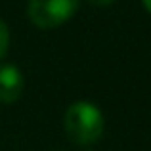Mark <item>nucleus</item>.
<instances>
[{
  "instance_id": "nucleus-1",
  "label": "nucleus",
  "mask_w": 151,
  "mask_h": 151,
  "mask_svg": "<svg viewBox=\"0 0 151 151\" xmlns=\"http://www.w3.org/2000/svg\"><path fill=\"white\" fill-rule=\"evenodd\" d=\"M63 124L71 142L77 145H88L100 140L105 121L98 105L90 101H75L67 109Z\"/></svg>"
},
{
  "instance_id": "nucleus-2",
  "label": "nucleus",
  "mask_w": 151,
  "mask_h": 151,
  "mask_svg": "<svg viewBox=\"0 0 151 151\" xmlns=\"http://www.w3.org/2000/svg\"><path fill=\"white\" fill-rule=\"evenodd\" d=\"M81 0H29L27 15L38 29H55L67 23L78 10Z\"/></svg>"
},
{
  "instance_id": "nucleus-3",
  "label": "nucleus",
  "mask_w": 151,
  "mask_h": 151,
  "mask_svg": "<svg viewBox=\"0 0 151 151\" xmlns=\"http://www.w3.org/2000/svg\"><path fill=\"white\" fill-rule=\"evenodd\" d=\"M25 82L15 65H0V103H14L21 98Z\"/></svg>"
},
{
  "instance_id": "nucleus-4",
  "label": "nucleus",
  "mask_w": 151,
  "mask_h": 151,
  "mask_svg": "<svg viewBox=\"0 0 151 151\" xmlns=\"http://www.w3.org/2000/svg\"><path fill=\"white\" fill-rule=\"evenodd\" d=\"M8 46H10V31H8L6 23L0 19V61L8 54Z\"/></svg>"
},
{
  "instance_id": "nucleus-5",
  "label": "nucleus",
  "mask_w": 151,
  "mask_h": 151,
  "mask_svg": "<svg viewBox=\"0 0 151 151\" xmlns=\"http://www.w3.org/2000/svg\"><path fill=\"white\" fill-rule=\"evenodd\" d=\"M92 6H98V8H107V6H111V4L115 2V0H88Z\"/></svg>"
},
{
  "instance_id": "nucleus-6",
  "label": "nucleus",
  "mask_w": 151,
  "mask_h": 151,
  "mask_svg": "<svg viewBox=\"0 0 151 151\" xmlns=\"http://www.w3.org/2000/svg\"><path fill=\"white\" fill-rule=\"evenodd\" d=\"M142 4H144V8L151 14V0H142Z\"/></svg>"
}]
</instances>
